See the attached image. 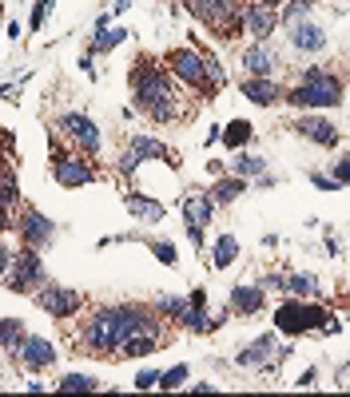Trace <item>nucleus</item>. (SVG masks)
Instances as JSON below:
<instances>
[{"instance_id": "f257e3e1", "label": "nucleus", "mask_w": 350, "mask_h": 397, "mask_svg": "<svg viewBox=\"0 0 350 397\" xmlns=\"http://www.w3.org/2000/svg\"><path fill=\"white\" fill-rule=\"evenodd\" d=\"M131 334L163 337V318L155 314L151 306H136V302H124V306H100V310H92V318L84 322L80 350L88 357H111Z\"/></svg>"}, {"instance_id": "f03ea898", "label": "nucleus", "mask_w": 350, "mask_h": 397, "mask_svg": "<svg viewBox=\"0 0 350 397\" xmlns=\"http://www.w3.org/2000/svg\"><path fill=\"white\" fill-rule=\"evenodd\" d=\"M128 84H131V104H136V111H143V116L155 119V123H175V119L187 116V111L180 108L171 72L163 68V64H155L151 56L131 60Z\"/></svg>"}, {"instance_id": "7ed1b4c3", "label": "nucleus", "mask_w": 350, "mask_h": 397, "mask_svg": "<svg viewBox=\"0 0 350 397\" xmlns=\"http://www.w3.org/2000/svg\"><path fill=\"white\" fill-rule=\"evenodd\" d=\"M163 68L180 79V84H187L195 96H203V99H211L223 84H227V76H223V68H219V60L211 56V52H203V48H191V44L171 48L168 56H163Z\"/></svg>"}, {"instance_id": "20e7f679", "label": "nucleus", "mask_w": 350, "mask_h": 397, "mask_svg": "<svg viewBox=\"0 0 350 397\" xmlns=\"http://www.w3.org/2000/svg\"><path fill=\"white\" fill-rule=\"evenodd\" d=\"M283 99H287L290 108L299 111H327V108H339L342 104V76L330 68H307L299 76V84L295 88L283 91Z\"/></svg>"}, {"instance_id": "39448f33", "label": "nucleus", "mask_w": 350, "mask_h": 397, "mask_svg": "<svg viewBox=\"0 0 350 397\" xmlns=\"http://www.w3.org/2000/svg\"><path fill=\"white\" fill-rule=\"evenodd\" d=\"M199 24H207L219 40H235L243 32V4L239 0H183Z\"/></svg>"}, {"instance_id": "423d86ee", "label": "nucleus", "mask_w": 350, "mask_h": 397, "mask_svg": "<svg viewBox=\"0 0 350 397\" xmlns=\"http://www.w3.org/2000/svg\"><path fill=\"white\" fill-rule=\"evenodd\" d=\"M327 322H330V314L322 306H315V302H307V298H290V302H283V306L275 310V330L287 337L315 334V330H322Z\"/></svg>"}, {"instance_id": "0eeeda50", "label": "nucleus", "mask_w": 350, "mask_h": 397, "mask_svg": "<svg viewBox=\"0 0 350 397\" xmlns=\"http://www.w3.org/2000/svg\"><path fill=\"white\" fill-rule=\"evenodd\" d=\"M48 278H44V262L36 255V247H24L12 250V267H9V290L12 294H36Z\"/></svg>"}, {"instance_id": "6e6552de", "label": "nucleus", "mask_w": 350, "mask_h": 397, "mask_svg": "<svg viewBox=\"0 0 350 397\" xmlns=\"http://www.w3.org/2000/svg\"><path fill=\"white\" fill-rule=\"evenodd\" d=\"M207 290H195L191 298H171V294H163L160 298V310L163 314H171L175 322H180L183 330H191V334H207Z\"/></svg>"}, {"instance_id": "1a4fd4ad", "label": "nucleus", "mask_w": 350, "mask_h": 397, "mask_svg": "<svg viewBox=\"0 0 350 397\" xmlns=\"http://www.w3.org/2000/svg\"><path fill=\"white\" fill-rule=\"evenodd\" d=\"M52 179L60 187H88V183H96V167L88 159H80V151H64L52 139Z\"/></svg>"}, {"instance_id": "9d476101", "label": "nucleus", "mask_w": 350, "mask_h": 397, "mask_svg": "<svg viewBox=\"0 0 350 397\" xmlns=\"http://www.w3.org/2000/svg\"><path fill=\"white\" fill-rule=\"evenodd\" d=\"M32 302L40 310H48V318H60V322H68L72 314H80L84 306V294L72 286H56V282H44L36 294H32Z\"/></svg>"}, {"instance_id": "9b49d317", "label": "nucleus", "mask_w": 350, "mask_h": 397, "mask_svg": "<svg viewBox=\"0 0 350 397\" xmlns=\"http://www.w3.org/2000/svg\"><path fill=\"white\" fill-rule=\"evenodd\" d=\"M56 128L68 135V143L76 151H84V155H100V128L92 123V116H84V111H68V116L56 119Z\"/></svg>"}, {"instance_id": "f8f14e48", "label": "nucleus", "mask_w": 350, "mask_h": 397, "mask_svg": "<svg viewBox=\"0 0 350 397\" xmlns=\"http://www.w3.org/2000/svg\"><path fill=\"white\" fill-rule=\"evenodd\" d=\"M279 28H283V20H279V9H275V4H263V0L243 4V32H247V36L270 40Z\"/></svg>"}, {"instance_id": "ddd939ff", "label": "nucleus", "mask_w": 350, "mask_h": 397, "mask_svg": "<svg viewBox=\"0 0 350 397\" xmlns=\"http://www.w3.org/2000/svg\"><path fill=\"white\" fill-rule=\"evenodd\" d=\"M16 235H21V242L24 247H48L52 242V235H56V223H52L48 215H40L36 207H24L21 211V218H16Z\"/></svg>"}, {"instance_id": "4468645a", "label": "nucleus", "mask_w": 350, "mask_h": 397, "mask_svg": "<svg viewBox=\"0 0 350 397\" xmlns=\"http://www.w3.org/2000/svg\"><path fill=\"white\" fill-rule=\"evenodd\" d=\"M211 215H215V198L211 195H187L183 198V223H187V238H191L195 250L203 247V227L211 223Z\"/></svg>"}, {"instance_id": "2eb2a0df", "label": "nucleus", "mask_w": 350, "mask_h": 397, "mask_svg": "<svg viewBox=\"0 0 350 397\" xmlns=\"http://www.w3.org/2000/svg\"><path fill=\"white\" fill-rule=\"evenodd\" d=\"M290 128L299 131L302 139H310V143H319V147H339V128L330 123V119H322V116H299Z\"/></svg>"}, {"instance_id": "dca6fc26", "label": "nucleus", "mask_w": 350, "mask_h": 397, "mask_svg": "<svg viewBox=\"0 0 350 397\" xmlns=\"http://www.w3.org/2000/svg\"><path fill=\"white\" fill-rule=\"evenodd\" d=\"M16 357L24 362V369H32V374H44V369L56 362V346H52L48 337H24L21 350H16Z\"/></svg>"}, {"instance_id": "f3484780", "label": "nucleus", "mask_w": 350, "mask_h": 397, "mask_svg": "<svg viewBox=\"0 0 350 397\" xmlns=\"http://www.w3.org/2000/svg\"><path fill=\"white\" fill-rule=\"evenodd\" d=\"M243 68L251 72V76H270V72L279 68V52H275V44L270 40H255L251 48H243Z\"/></svg>"}, {"instance_id": "a211bd4d", "label": "nucleus", "mask_w": 350, "mask_h": 397, "mask_svg": "<svg viewBox=\"0 0 350 397\" xmlns=\"http://www.w3.org/2000/svg\"><path fill=\"white\" fill-rule=\"evenodd\" d=\"M239 91L251 99V104H259V108H275V104H283V91L287 88H279L270 76H247L239 84Z\"/></svg>"}, {"instance_id": "6ab92c4d", "label": "nucleus", "mask_w": 350, "mask_h": 397, "mask_svg": "<svg viewBox=\"0 0 350 397\" xmlns=\"http://www.w3.org/2000/svg\"><path fill=\"white\" fill-rule=\"evenodd\" d=\"M275 354H279V337H275V334H263V337H255L247 350H239V357H235V362H239V366H247V369H255V366H267Z\"/></svg>"}, {"instance_id": "aec40b11", "label": "nucleus", "mask_w": 350, "mask_h": 397, "mask_svg": "<svg viewBox=\"0 0 350 397\" xmlns=\"http://www.w3.org/2000/svg\"><path fill=\"white\" fill-rule=\"evenodd\" d=\"M131 151L143 159H155V163H163V167H180V155H171L168 143H160V139H151V135H136L131 139Z\"/></svg>"}, {"instance_id": "412c9836", "label": "nucleus", "mask_w": 350, "mask_h": 397, "mask_svg": "<svg viewBox=\"0 0 350 397\" xmlns=\"http://www.w3.org/2000/svg\"><path fill=\"white\" fill-rule=\"evenodd\" d=\"M290 48H295V52H322V48H327V32H322L319 24L302 20V24L290 28Z\"/></svg>"}, {"instance_id": "4be33fe9", "label": "nucleus", "mask_w": 350, "mask_h": 397, "mask_svg": "<svg viewBox=\"0 0 350 397\" xmlns=\"http://www.w3.org/2000/svg\"><path fill=\"white\" fill-rule=\"evenodd\" d=\"M124 207L131 211V218H140V223H163V215H168L163 203H155V198H148V195H136V191L124 198Z\"/></svg>"}, {"instance_id": "5701e85b", "label": "nucleus", "mask_w": 350, "mask_h": 397, "mask_svg": "<svg viewBox=\"0 0 350 397\" xmlns=\"http://www.w3.org/2000/svg\"><path fill=\"white\" fill-rule=\"evenodd\" d=\"M255 139V123L251 119H231V123H223V147L227 151H243Z\"/></svg>"}, {"instance_id": "b1692460", "label": "nucleus", "mask_w": 350, "mask_h": 397, "mask_svg": "<svg viewBox=\"0 0 350 397\" xmlns=\"http://www.w3.org/2000/svg\"><path fill=\"white\" fill-rule=\"evenodd\" d=\"M263 286H231V310L239 314H259L263 310Z\"/></svg>"}, {"instance_id": "393cba45", "label": "nucleus", "mask_w": 350, "mask_h": 397, "mask_svg": "<svg viewBox=\"0 0 350 397\" xmlns=\"http://www.w3.org/2000/svg\"><path fill=\"white\" fill-rule=\"evenodd\" d=\"M243 191H247V179L243 175H219L215 187H211V198H215V203H235Z\"/></svg>"}, {"instance_id": "a878e982", "label": "nucleus", "mask_w": 350, "mask_h": 397, "mask_svg": "<svg viewBox=\"0 0 350 397\" xmlns=\"http://www.w3.org/2000/svg\"><path fill=\"white\" fill-rule=\"evenodd\" d=\"M160 350V337L155 334H131L128 342H124L120 350H116V357H148Z\"/></svg>"}, {"instance_id": "bb28decb", "label": "nucleus", "mask_w": 350, "mask_h": 397, "mask_svg": "<svg viewBox=\"0 0 350 397\" xmlns=\"http://www.w3.org/2000/svg\"><path fill=\"white\" fill-rule=\"evenodd\" d=\"M231 175H243V179H259L267 175V159L263 155H243V151H231Z\"/></svg>"}, {"instance_id": "cd10ccee", "label": "nucleus", "mask_w": 350, "mask_h": 397, "mask_svg": "<svg viewBox=\"0 0 350 397\" xmlns=\"http://www.w3.org/2000/svg\"><path fill=\"white\" fill-rule=\"evenodd\" d=\"M235 258H239V238H235V235H219V238H215V250H211V267L227 270Z\"/></svg>"}, {"instance_id": "c85d7f7f", "label": "nucleus", "mask_w": 350, "mask_h": 397, "mask_svg": "<svg viewBox=\"0 0 350 397\" xmlns=\"http://www.w3.org/2000/svg\"><path fill=\"white\" fill-rule=\"evenodd\" d=\"M24 326H21V318H0V350H9L12 357H16V350H21L24 342Z\"/></svg>"}, {"instance_id": "c756f323", "label": "nucleus", "mask_w": 350, "mask_h": 397, "mask_svg": "<svg viewBox=\"0 0 350 397\" xmlns=\"http://www.w3.org/2000/svg\"><path fill=\"white\" fill-rule=\"evenodd\" d=\"M124 40H128V28H100L96 24V36H92V44H88V52L92 56H100V52H111V48H120Z\"/></svg>"}, {"instance_id": "7c9ffc66", "label": "nucleus", "mask_w": 350, "mask_h": 397, "mask_svg": "<svg viewBox=\"0 0 350 397\" xmlns=\"http://www.w3.org/2000/svg\"><path fill=\"white\" fill-rule=\"evenodd\" d=\"M56 389H60V393H92V389H100V381L88 374H64L60 381H56Z\"/></svg>"}, {"instance_id": "2f4dec72", "label": "nucleus", "mask_w": 350, "mask_h": 397, "mask_svg": "<svg viewBox=\"0 0 350 397\" xmlns=\"http://www.w3.org/2000/svg\"><path fill=\"white\" fill-rule=\"evenodd\" d=\"M287 294H290V298H310V294H319V278H315V274H287Z\"/></svg>"}, {"instance_id": "473e14b6", "label": "nucleus", "mask_w": 350, "mask_h": 397, "mask_svg": "<svg viewBox=\"0 0 350 397\" xmlns=\"http://www.w3.org/2000/svg\"><path fill=\"white\" fill-rule=\"evenodd\" d=\"M310 9H315V0H287V9L279 12V20L287 28H295V24H302L310 16Z\"/></svg>"}, {"instance_id": "72a5a7b5", "label": "nucleus", "mask_w": 350, "mask_h": 397, "mask_svg": "<svg viewBox=\"0 0 350 397\" xmlns=\"http://www.w3.org/2000/svg\"><path fill=\"white\" fill-rule=\"evenodd\" d=\"M21 198V183H16V171L4 167L0 171V207H12Z\"/></svg>"}, {"instance_id": "f704fd0d", "label": "nucleus", "mask_w": 350, "mask_h": 397, "mask_svg": "<svg viewBox=\"0 0 350 397\" xmlns=\"http://www.w3.org/2000/svg\"><path fill=\"white\" fill-rule=\"evenodd\" d=\"M187 374H191V369L183 366V362H180V366H171V369H163L160 381H155V389H180L183 381H187Z\"/></svg>"}, {"instance_id": "c9c22d12", "label": "nucleus", "mask_w": 350, "mask_h": 397, "mask_svg": "<svg viewBox=\"0 0 350 397\" xmlns=\"http://www.w3.org/2000/svg\"><path fill=\"white\" fill-rule=\"evenodd\" d=\"M148 250L160 258L163 267H175V258H180L175 255V242H168V238H148Z\"/></svg>"}, {"instance_id": "e433bc0d", "label": "nucleus", "mask_w": 350, "mask_h": 397, "mask_svg": "<svg viewBox=\"0 0 350 397\" xmlns=\"http://www.w3.org/2000/svg\"><path fill=\"white\" fill-rule=\"evenodd\" d=\"M330 179H334L339 187H350V155H342V159L330 163Z\"/></svg>"}, {"instance_id": "4c0bfd02", "label": "nucleus", "mask_w": 350, "mask_h": 397, "mask_svg": "<svg viewBox=\"0 0 350 397\" xmlns=\"http://www.w3.org/2000/svg\"><path fill=\"white\" fill-rule=\"evenodd\" d=\"M52 4H56V0H36V4H32V32L44 28V16L52 12Z\"/></svg>"}, {"instance_id": "58836bf2", "label": "nucleus", "mask_w": 350, "mask_h": 397, "mask_svg": "<svg viewBox=\"0 0 350 397\" xmlns=\"http://www.w3.org/2000/svg\"><path fill=\"white\" fill-rule=\"evenodd\" d=\"M155 381H160V369H140L131 386H136V389H155Z\"/></svg>"}, {"instance_id": "ea45409f", "label": "nucleus", "mask_w": 350, "mask_h": 397, "mask_svg": "<svg viewBox=\"0 0 350 397\" xmlns=\"http://www.w3.org/2000/svg\"><path fill=\"white\" fill-rule=\"evenodd\" d=\"M259 286L263 290H287V274H263Z\"/></svg>"}, {"instance_id": "a19ab883", "label": "nucleus", "mask_w": 350, "mask_h": 397, "mask_svg": "<svg viewBox=\"0 0 350 397\" xmlns=\"http://www.w3.org/2000/svg\"><path fill=\"white\" fill-rule=\"evenodd\" d=\"M136 167H140V155H136V151H124V155H120V171H124V175H131V171H136Z\"/></svg>"}, {"instance_id": "79ce46f5", "label": "nucleus", "mask_w": 350, "mask_h": 397, "mask_svg": "<svg viewBox=\"0 0 350 397\" xmlns=\"http://www.w3.org/2000/svg\"><path fill=\"white\" fill-rule=\"evenodd\" d=\"M310 183H315V187H319V191H339V183H334V179H330V175H319V171L310 175Z\"/></svg>"}, {"instance_id": "37998d69", "label": "nucleus", "mask_w": 350, "mask_h": 397, "mask_svg": "<svg viewBox=\"0 0 350 397\" xmlns=\"http://www.w3.org/2000/svg\"><path fill=\"white\" fill-rule=\"evenodd\" d=\"M9 267H12V247H4V242H0V278L9 274Z\"/></svg>"}, {"instance_id": "c03bdc74", "label": "nucleus", "mask_w": 350, "mask_h": 397, "mask_svg": "<svg viewBox=\"0 0 350 397\" xmlns=\"http://www.w3.org/2000/svg\"><path fill=\"white\" fill-rule=\"evenodd\" d=\"M16 227V223H12V215H9V207H0V235H9V230Z\"/></svg>"}, {"instance_id": "a18cd8bd", "label": "nucleus", "mask_w": 350, "mask_h": 397, "mask_svg": "<svg viewBox=\"0 0 350 397\" xmlns=\"http://www.w3.org/2000/svg\"><path fill=\"white\" fill-rule=\"evenodd\" d=\"M315 377H319V369H307V374H299V386H315Z\"/></svg>"}, {"instance_id": "49530a36", "label": "nucleus", "mask_w": 350, "mask_h": 397, "mask_svg": "<svg viewBox=\"0 0 350 397\" xmlns=\"http://www.w3.org/2000/svg\"><path fill=\"white\" fill-rule=\"evenodd\" d=\"M80 72H88V76H92V52H84V56H80Z\"/></svg>"}, {"instance_id": "de8ad7c7", "label": "nucleus", "mask_w": 350, "mask_h": 397, "mask_svg": "<svg viewBox=\"0 0 350 397\" xmlns=\"http://www.w3.org/2000/svg\"><path fill=\"white\" fill-rule=\"evenodd\" d=\"M263 4H275V9H283V4H287V0H263Z\"/></svg>"}, {"instance_id": "09e8293b", "label": "nucleus", "mask_w": 350, "mask_h": 397, "mask_svg": "<svg viewBox=\"0 0 350 397\" xmlns=\"http://www.w3.org/2000/svg\"><path fill=\"white\" fill-rule=\"evenodd\" d=\"M0 36H4V28H0Z\"/></svg>"}]
</instances>
